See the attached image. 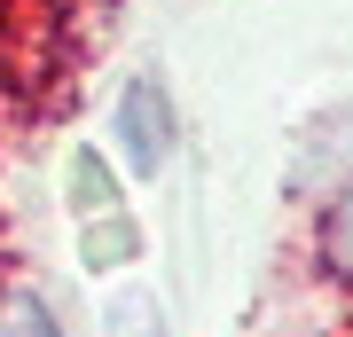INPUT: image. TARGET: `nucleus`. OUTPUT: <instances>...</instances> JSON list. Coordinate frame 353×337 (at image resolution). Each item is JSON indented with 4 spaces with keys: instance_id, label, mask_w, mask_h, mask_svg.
<instances>
[{
    "instance_id": "obj_1",
    "label": "nucleus",
    "mask_w": 353,
    "mask_h": 337,
    "mask_svg": "<svg viewBox=\"0 0 353 337\" xmlns=\"http://www.w3.org/2000/svg\"><path fill=\"white\" fill-rule=\"evenodd\" d=\"M118 141H126L134 173H157L173 157V102H165L157 79H126V94H118Z\"/></svg>"
},
{
    "instance_id": "obj_2",
    "label": "nucleus",
    "mask_w": 353,
    "mask_h": 337,
    "mask_svg": "<svg viewBox=\"0 0 353 337\" xmlns=\"http://www.w3.org/2000/svg\"><path fill=\"white\" fill-rule=\"evenodd\" d=\"M71 212L94 220V212H118V188H110V165H102L94 150L71 157Z\"/></svg>"
},
{
    "instance_id": "obj_3",
    "label": "nucleus",
    "mask_w": 353,
    "mask_h": 337,
    "mask_svg": "<svg viewBox=\"0 0 353 337\" xmlns=\"http://www.w3.org/2000/svg\"><path fill=\"white\" fill-rule=\"evenodd\" d=\"M0 337H63V329L39 290H16V298H0Z\"/></svg>"
},
{
    "instance_id": "obj_4",
    "label": "nucleus",
    "mask_w": 353,
    "mask_h": 337,
    "mask_svg": "<svg viewBox=\"0 0 353 337\" xmlns=\"http://www.w3.org/2000/svg\"><path fill=\"white\" fill-rule=\"evenodd\" d=\"M134 259V220L102 212V227H87V267H126Z\"/></svg>"
},
{
    "instance_id": "obj_5",
    "label": "nucleus",
    "mask_w": 353,
    "mask_h": 337,
    "mask_svg": "<svg viewBox=\"0 0 353 337\" xmlns=\"http://www.w3.org/2000/svg\"><path fill=\"white\" fill-rule=\"evenodd\" d=\"M322 251H330V267H338V275H353V188L330 204V220H322Z\"/></svg>"
}]
</instances>
